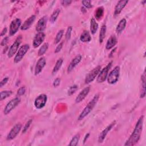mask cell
<instances>
[{"instance_id": "6da1fadb", "label": "cell", "mask_w": 146, "mask_h": 146, "mask_svg": "<svg viewBox=\"0 0 146 146\" xmlns=\"http://www.w3.org/2000/svg\"><path fill=\"white\" fill-rule=\"evenodd\" d=\"M143 120H144V116L142 115L140 117L138 121H137L133 132L131 135L128 140L125 143L124 145L132 146V145H134L138 142V141L140 138V136L143 130Z\"/></svg>"}, {"instance_id": "7a4b0ae2", "label": "cell", "mask_w": 146, "mask_h": 146, "mask_svg": "<svg viewBox=\"0 0 146 146\" xmlns=\"http://www.w3.org/2000/svg\"><path fill=\"white\" fill-rule=\"evenodd\" d=\"M99 98V95L96 94L94 97L92 98V99L87 104V105L86 106V107L84 108V110L82 111L81 113L78 117V120H81L83 119H84L87 115L89 114V113L93 110V108L95 107V105L96 104Z\"/></svg>"}, {"instance_id": "3957f363", "label": "cell", "mask_w": 146, "mask_h": 146, "mask_svg": "<svg viewBox=\"0 0 146 146\" xmlns=\"http://www.w3.org/2000/svg\"><path fill=\"white\" fill-rule=\"evenodd\" d=\"M120 75V67L116 66L110 73L107 77V82L109 84H113L116 83Z\"/></svg>"}, {"instance_id": "277c9868", "label": "cell", "mask_w": 146, "mask_h": 146, "mask_svg": "<svg viewBox=\"0 0 146 146\" xmlns=\"http://www.w3.org/2000/svg\"><path fill=\"white\" fill-rule=\"evenodd\" d=\"M112 62H110L105 67H104L100 71L96 80L98 83H103L106 80V79L107 78L108 71L112 66Z\"/></svg>"}, {"instance_id": "5b68a950", "label": "cell", "mask_w": 146, "mask_h": 146, "mask_svg": "<svg viewBox=\"0 0 146 146\" xmlns=\"http://www.w3.org/2000/svg\"><path fill=\"white\" fill-rule=\"evenodd\" d=\"M29 48H30V47L28 44H23L19 48V49L17 51V54L14 59V61L15 63L19 62L23 59V58L24 57L26 53L29 50Z\"/></svg>"}, {"instance_id": "8992f818", "label": "cell", "mask_w": 146, "mask_h": 146, "mask_svg": "<svg viewBox=\"0 0 146 146\" xmlns=\"http://www.w3.org/2000/svg\"><path fill=\"white\" fill-rule=\"evenodd\" d=\"M21 40H22V36L20 35L17 38L15 42L11 46L7 54V56L9 58H12L14 56V55H15V54L17 52V50L21 44Z\"/></svg>"}, {"instance_id": "52a82bcc", "label": "cell", "mask_w": 146, "mask_h": 146, "mask_svg": "<svg viewBox=\"0 0 146 146\" xmlns=\"http://www.w3.org/2000/svg\"><path fill=\"white\" fill-rule=\"evenodd\" d=\"M20 99L18 97L15 98L14 99L11 100L6 106L4 111H3V113L5 115H7L9 113H10L14 108H15L20 103Z\"/></svg>"}, {"instance_id": "ba28073f", "label": "cell", "mask_w": 146, "mask_h": 146, "mask_svg": "<svg viewBox=\"0 0 146 146\" xmlns=\"http://www.w3.org/2000/svg\"><path fill=\"white\" fill-rule=\"evenodd\" d=\"M47 100V95L43 94H40L36 98L34 101V106L37 109H41L45 106Z\"/></svg>"}, {"instance_id": "9c48e42d", "label": "cell", "mask_w": 146, "mask_h": 146, "mask_svg": "<svg viewBox=\"0 0 146 146\" xmlns=\"http://www.w3.org/2000/svg\"><path fill=\"white\" fill-rule=\"evenodd\" d=\"M100 70H101V66H98L97 67L94 68L91 71H90L86 77L85 83L88 84L92 82L95 79L96 76L98 75L100 71Z\"/></svg>"}, {"instance_id": "30bf717a", "label": "cell", "mask_w": 146, "mask_h": 146, "mask_svg": "<svg viewBox=\"0 0 146 146\" xmlns=\"http://www.w3.org/2000/svg\"><path fill=\"white\" fill-rule=\"evenodd\" d=\"M21 20L19 18H15L13 20L10 25L9 34L10 35H14L17 33L19 27H21Z\"/></svg>"}, {"instance_id": "8fae6325", "label": "cell", "mask_w": 146, "mask_h": 146, "mask_svg": "<svg viewBox=\"0 0 146 146\" xmlns=\"http://www.w3.org/2000/svg\"><path fill=\"white\" fill-rule=\"evenodd\" d=\"M21 128H22V124L21 123H18L15 124L10 130V132L8 133L6 137V139L7 140H11L14 139L20 132Z\"/></svg>"}, {"instance_id": "7c38bea8", "label": "cell", "mask_w": 146, "mask_h": 146, "mask_svg": "<svg viewBox=\"0 0 146 146\" xmlns=\"http://www.w3.org/2000/svg\"><path fill=\"white\" fill-rule=\"evenodd\" d=\"M47 16H43L41 18H40L37 24L36 25V30L38 32H43L46 27V25H47Z\"/></svg>"}, {"instance_id": "4fadbf2b", "label": "cell", "mask_w": 146, "mask_h": 146, "mask_svg": "<svg viewBox=\"0 0 146 146\" xmlns=\"http://www.w3.org/2000/svg\"><path fill=\"white\" fill-rule=\"evenodd\" d=\"M44 38H45V34L43 32L38 33L35 35L33 39V47L34 48H36L39 47L43 43Z\"/></svg>"}, {"instance_id": "5bb4252c", "label": "cell", "mask_w": 146, "mask_h": 146, "mask_svg": "<svg viewBox=\"0 0 146 146\" xmlns=\"http://www.w3.org/2000/svg\"><path fill=\"white\" fill-rule=\"evenodd\" d=\"M46 64V60L45 58L41 57L38 59V60L36 62V64L35 67V70H34V74L35 75H38L40 72L42 71L43 67L45 66Z\"/></svg>"}, {"instance_id": "9a60e30c", "label": "cell", "mask_w": 146, "mask_h": 146, "mask_svg": "<svg viewBox=\"0 0 146 146\" xmlns=\"http://www.w3.org/2000/svg\"><path fill=\"white\" fill-rule=\"evenodd\" d=\"M116 124V121H113V122H112L110 124H109L106 128H105V129H104L102 132L100 133L99 136V138H98V141L99 143H102L105 137H106L108 132L112 129V128L113 127V125H115Z\"/></svg>"}, {"instance_id": "2e32d148", "label": "cell", "mask_w": 146, "mask_h": 146, "mask_svg": "<svg viewBox=\"0 0 146 146\" xmlns=\"http://www.w3.org/2000/svg\"><path fill=\"white\" fill-rule=\"evenodd\" d=\"M82 55L79 54L78 55H76L70 62L69 66H68L67 68V72H70L79 63V62L81 61L82 60Z\"/></svg>"}, {"instance_id": "e0dca14e", "label": "cell", "mask_w": 146, "mask_h": 146, "mask_svg": "<svg viewBox=\"0 0 146 146\" xmlns=\"http://www.w3.org/2000/svg\"><path fill=\"white\" fill-rule=\"evenodd\" d=\"M128 1H124L121 0L118 1L115 7V11H114V15H119L122 10L124 8V7L126 6V5L128 3Z\"/></svg>"}, {"instance_id": "ac0fdd59", "label": "cell", "mask_w": 146, "mask_h": 146, "mask_svg": "<svg viewBox=\"0 0 146 146\" xmlns=\"http://www.w3.org/2000/svg\"><path fill=\"white\" fill-rule=\"evenodd\" d=\"M35 18L36 17L35 15H31L24 22V23L22 24V25L21 27V29L22 30H26L29 29L31 26V25L33 23V22H34Z\"/></svg>"}, {"instance_id": "d6986e66", "label": "cell", "mask_w": 146, "mask_h": 146, "mask_svg": "<svg viewBox=\"0 0 146 146\" xmlns=\"http://www.w3.org/2000/svg\"><path fill=\"white\" fill-rule=\"evenodd\" d=\"M90 90V87H87L84 88L78 95V96L75 99L76 103H79L84 100V99L87 96Z\"/></svg>"}, {"instance_id": "ffe728a7", "label": "cell", "mask_w": 146, "mask_h": 146, "mask_svg": "<svg viewBox=\"0 0 146 146\" xmlns=\"http://www.w3.org/2000/svg\"><path fill=\"white\" fill-rule=\"evenodd\" d=\"M117 43V39L115 35H111L108 39L106 44V48L107 50H110L113 48Z\"/></svg>"}, {"instance_id": "44dd1931", "label": "cell", "mask_w": 146, "mask_h": 146, "mask_svg": "<svg viewBox=\"0 0 146 146\" xmlns=\"http://www.w3.org/2000/svg\"><path fill=\"white\" fill-rule=\"evenodd\" d=\"M80 40L82 42H89L91 40V36L90 33L87 30H84L81 34L80 36Z\"/></svg>"}, {"instance_id": "7402d4cb", "label": "cell", "mask_w": 146, "mask_h": 146, "mask_svg": "<svg viewBox=\"0 0 146 146\" xmlns=\"http://www.w3.org/2000/svg\"><path fill=\"white\" fill-rule=\"evenodd\" d=\"M126 23H127L126 19L125 18L121 19L119 21V23L117 24V25L116 26V33H118V34L121 33L124 30V29H125V26H126Z\"/></svg>"}, {"instance_id": "603a6c76", "label": "cell", "mask_w": 146, "mask_h": 146, "mask_svg": "<svg viewBox=\"0 0 146 146\" xmlns=\"http://www.w3.org/2000/svg\"><path fill=\"white\" fill-rule=\"evenodd\" d=\"M98 29V24L94 18H92L90 22V31L92 34H95Z\"/></svg>"}, {"instance_id": "cb8c5ba5", "label": "cell", "mask_w": 146, "mask_h": 146, "mask_svg": "<svg viewBox=\"0 0 146 146\" xmlns=\"http://www.w3.org/2000/svg\"><path fill=\"white\" fill-rule=\"evenodd\" d=\"M141 94H140V98H143L145 96V71L144 72V74L141 75Z\"/></svg>"}, {"instance_id": "d4e9b609", "label": "cell", "mask_w": 146, "mask_h": 146, "mask_svg": "<svg viewBox=\"0 0 146 146\" xmlns=\"http://www.w3.org/2000/svg\"><path fill=\"white\" fill-rule=\"evenodd\" d=\"M104 14V8L102 6L99 7L97 8V9L95 11V17L97 20H100Z\"/></svg>"}, {"instance_id": "484cf974", "label": "cell", "mask_w": 146, "mask_h": 146, "mask_svg": "<svg viewBox=\"0 0 146 146\" xmlns=\"http://www.w3.org/2000/svg\"><path fill=\"white\" fill-rule=\"evenodd\" d=\"M106 26L105 25H103L100 29V34H99V42L100 43H102L105 38L106 33Z\"/></svg>"}, {"instance_id": "4316f807", "label": "cell", "mask_w": 146, "mask_h": 146, "mask_svg": "<svg viewBox=\"0 0 146 146\" xmlns=\"http://www.w3.org/2000/svg\"><path fill=\"white\" fill-rule=\"evenodd\" d=\"M63 62V58H59L56 62V64L55 65V66L53 68V70H52V73L54 74H55L61 67L62 65V63Z\"/></svg>"}, {"instance_id": "83f0119b", "label": "cell", "mask_w": 146, "mask_h": 146, "mask_svg": "<svg viewBox=\"0 0 146 146\" xmlns=\"http://www.w3.org/2000/svg\"><path fill=\"white\" fill-rule=\"evenodd\" d=\"M48 47V43L46 42L42 44V46L40 47V48L38 50V56H42L43 55L47 50Z\"/></svg>"}, {"instance_id": "f1b7e54d", "label": "cell", "mask_w": 146, "mask_h": 146, "mask_svg": "<svg viewBox=\"0 0 146 146\" xmlns=\"http://www.w3.org/2000/svg\"><path fill=\"white\" fill-rule=\"evenodd\" d=\"M60 9H57L52 13V14H51V15L50 17V21L51 23H54L56 21L58 17L59 16V15L60 14Z\"/></svg>"}, {"instance_id": "f546056e", "label": "cell", "mask_w": 146, "mask_h": 146, "mask_svg": "<svg viewBox=\"0 0 146 146\" xmlns=\"http://www.w3.org/2000/svg\"><path fill=\"white\" fill-rule=\"evenodd\" d=\"M79 138H80V135L79 133L75 135L73 137V138L71 139V140L69 144V145H71V146L77 145L78 143L79 142Z\"/></svg>"}, {"instance_id": "4dcf8cb0", "label": "cell", "mask_w": 146, "mask_h": 146, "mask_svg": "<svg viewBox=\"0 0 146 146\" xmlns=\"http://www.w3.org/2000/svg\"><path fill=\"white\" fill-rule=\"evenodd\" d=\"M12 94V91H3L1 92V100H3L5 99L6 98L9 97Z\"/></svg>"}, {"instance_id": "1f68e13d", "label": "cell", "mask_w": 146, "mask_h": 146, "mask_svg": "<svg viewBox=\"0 0 146 146\" xmlns=\"http://www.w3.org/2000/svg\"><path fill=\"white\" fill-rule=\"evenodd\" d=\"M63 33H64L63 30H60L58 32V33L56 35V37L55 38V41H54L55 44H57V43H59V42L60 41V40L63 36Z\"/></svg>"}, {"instance_id": "d6a6232c", "label": "cell", "mask_w": 146, "mask_h": 146, "mask_svg": "<svg viewBox=\"0 0 146 146\" xmlns=\"http://www.w3.org/2000/svg\"><path fill=\"white\" fill-rule=\"evenodd\" d=\"M78 87L77 85H74L72 86H71L68 90V95L69 96L72 95L78 90Z\"/></svg>"}, {"instance_id": "836d02e7", "label": "cell", "mask_w": 146, "mask_h": 146, "mask_svg": "<svg viewBox=\"0 0 146 146\" xmlns=\"http://www.w3.org/2000/svg\"><path fill=\"white\" fill-rule=\"evenodd\" d=\"M72 30V26H68L67 30V31L66 33L65 37L66 40H69L71 38V32Z\"/></svg>"}, {"instance_id": "e575fe53", "label": "cell", "mask_w": 146, "mask_h": 146, "mask_svg": "<svg viewBox=\"0 0 146 146\" xmlns=\"http://www.w3.org/2000/svg\"><path fill=\"white\" fill-rule=\"evenodd\" d=\"M82 3L84 7L87 9H90L92 7L91 1H82Z\"/></svg>"}, {"instance_id": "d590c367", "label": "cell", "mask_w": 146, "mask_h": 146, "mask_svg": "<svg viewBox=\"0 0 146 146\" xmlns=\"http://www.w3.org/2000/svg\"><path fill=\"white\" fill-rule=\"evenodd\" d=\"M32 122H33V119H30V120L26 123V124H25V125L24 126V127H23V130H22V132H23V133H25V132L27 131V129H29V128L30 125H31V124L32 123Z\"/></svg>"}, {"instance_id": "8d00e7d4", "label": "cell", "mask_w": 146, "mask_h": 146, "mask_svg": "<svg viewBox=\"0 0 146 146\" xmlns=\"http://www.w3.org/2000/svg\"><path fill=\"white\" fill-rule=\"evenodd\" d=\"M26 92V88L25 87H21V88H19L18 89V90L17 91V95L18 96H22L23 95L25 94Z\"/></svg>"}, {"instance_id": "74e56055", "label": "cell", "mask_w": 146, "mask_h": 146, "mask_svg": "<svg viewBox=\"0 0 146 146\" xmlns=\"http://www.w3.org/2000/svg\"><path fill=\"white\" fill-rule=\"evenodd\" d=\"M71 2H72L71 1H68V0H63V1H60L61 4L63 6H67L70 5L71 3Z\"/></svg>"}, {"instance_id": "f35d334b", "label": "cell", "mask_w": 146, "mask_h": 146, "mask_svg": "<svg viewBox=\"0 0 146 146\" xmlns=\"http://www.w3.org/2000/svg\"><path fill=\"white\" fill-rule=\"evenodd\" d=\"M63 42L59 43V44L57 46V47H56V48H55V53L59 52L61 50L62 48L63 47Z\"/></svg>"}, {"instance_id": "ab89813d", "label": "cell", "mask_w": 146, "mask_h": 146, "mask_svg": "<svg viewBox=\"0 0 146 146\" xmlns=\"http://www.w3.org/2000/svg\"><path fill=\"white\" fill-rule=\"evenodd\" d=\"M8 39H9V38L7 36H6L1 41V45L2 46H5L6 45V44L8 42Z\"/></svg>"}, {"instance_id": "60d3db41", "label": "cell", "mask_w": 146, "mask_h": 146, "mask_svg": "<svg viewBox=\"0 0 146 146\" xmlns=\"http://www.w3.org/2000/svg\"><path fill=\"white\" fill-rule=\"evenodd\" d=\"M8 80H9V78L8 77H6V78H3L2 79V80L0 82V87H2L7 82Z\"/></svg>"}, {"instance_id": "b9f144b4", "label": "cell", "mask_w": 146, "mask_h": 146, "mask_svg": "<svg viewBox=\"0 0 146 146\" xmlns=\"http://www.w3.org/2000/svg\"><path fill=\"white\" fill-rule=\"evenodd\" d=\"M60 79L59 78H56L55 79V80L53 82V86L55 87H56L60 84Z\"/></svg>"}, {"instance_id": "7bdbcfd3", "label": "cell", "mask_w": 146, "mask_h": 146, "mask_svg": "<svg viewBox=\"0 0 146 146\" xmlns=\"http://www.w3.org/2000/svg\"><path fill=\"white\" fill-rule=\"evenodd\" d=\"M6 32H7V28L6 27L3 28V29L2 30V31L1 33V36H2L5 35V34L6 33Z\"/></svg>"}, {"instance_id": "ee69618b", "label": "cell", "mask_w": 146, "mask_h": 146, "mask_svg": "<svg viewBox=\"0 0 146 146\" xmlns=\"http://www.w3.org/2000/svg\"><path fill=\"white\" fill-rule=\"evenodd\" d=\"M89 136H90V133H87V134H86V135L85 136V137H84V140H83V143H85V142L86 141V140H87V139L88 138Z\"/></svg>"}, {"instance_id": "f6af8a7d", "label": "cell", "mask_w": 146, "mask_h": 146, "mask_svg": "<svg viewBox=\"0 0 146 146\" xmlns=\"http://www.w3.org/2000/svg\"><path fill=\"white\" fill-rule=\"evenodd\" d=\"M81 11L83 13H86L87 12V10H86V8L84 7H81Z\"/></svg>"}, {"instance_id": "bcb514c9", "label": "cell", "mask_w": 146, "mask_h": 146, "mask_svg": "<svg viewBox=\"0 0 146 146\" xmlns=\"http://www.w3.org/2000/svg\"><path fill=\"white\" fill-rule=\"evenodd\" d=\"M116 48H115L114 49H113L112 50V51L111 52V53L110 54V55H109V57H111L112 56V54H113V52H115V50H116Z\"/></svg>"}, {"instance_id": "7dc6e473", "label": "cell", "mask_w": 146, "mask_h": 146, "mask_svg": "<svg viewBox=\"0 0 146 146\" xmlns=\"http://www.w3.org/2000/svg\"><path fill=\"white\" fill-rule=\"evenodd\" d=\"M143 3V5H144V3L146 2V1H143V2H141Z\"/></svg>"}]
</instances>
